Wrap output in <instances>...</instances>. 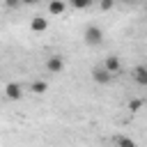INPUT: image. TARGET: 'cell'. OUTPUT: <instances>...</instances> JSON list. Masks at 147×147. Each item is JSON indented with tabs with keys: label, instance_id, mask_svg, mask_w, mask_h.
Listing matches in <instances>:
<instances>
[{
	"label": "cell",
	"instance_id": "obj_1",
	"mask_svg": "<svg viewBox=\"0 0 147 147\" xmlns=\"http://www.w3.org/2000/svg\"><path fill=\"white\" fill-rule=\"evenodd\" d=\"M83 41H85L87 46H101V41H103V30H101L99 25H87V28L83 30Z\"/></svg>",
	"mask_w": 147,
	"mask_h": 147
},
{
	"label": "cell",
	"instance_id": "obj_2",
	"mask_svg": "<svg viewBox=\"0 0 147 147\" xmlns=\"http://www.w3.org/2000/svg\"><path fill=\"white\" fill-rule=\"evenodd\" d=\"M92 80H94L96 85H108V83L113 80V74H110L106 67H96V69H92Z\"/></svg>",
	"mask_w": 147,
	"mask_h": 147
},
{
	"label": "cell",
	"instance_id": "obj_3",
	"mask_svg": "<svg viewBox=\"0 0 147 147\" xmlns=\"http://www.w3.org/2000/svg\"><path fill=\"white\" fill-rule=\"evenodd\" d=\"M64 69V60L60 57V55H51L48 60H46V71L48 74H60Z\"/></svg>",
	"mask_w": 147,
	"mask_h": 147
},
{
	"label": "cell",
	"instance_id": "obj_4",
	"mask_svg": "<svg viewBox=\"0 0 147 147\" xmlns=\"http://www.w3.org/2000/svg\"><path fill=\"white\" fill-rule=\"evenodd\" d=\"M5 94H7V99H11V101H18L21 96H23V87L18 85V83H7L5 85Z\"/></svg>",
	"mask_w": 147,
	"mask_h": 147
},
{
	"label": "cell",
	"instance_id": "obj_5",
	"mask_svg": "<svg viewBox=\"0 0 147 147\" xmlns=\"http://www.w3.org/2000/svg\"><path fill=\"white\" fill-rule=\"evenodd\" d=\"M103 67H106L110 74H117V71L122 69V60H119L117 55H108V57H106V62H103Z\"/></svg>",
	"mask_w": 147,
	"mask_h": 147
},
{
	"label": "cell",
	"instance_id": "obj_6",
	"mask_svg": "<svg viewBox=\"0 0 147 147\" xmlns=\"http://www.w3.org/2000/svg\"><path fill=\"white\" fill-rule=\"evenodd\" d=\"M133 80L138 83V85H142V87H147V67H136L133 69Z\"/></svg>",
	"mask_w": 147,
	"mask_h": 147
},
{
	"label": "cell",
	"instance_id": "obj_7",
	"mask_svg": "<svg viewBox=\"0 0 147 147\" xmlns=\"http://www.w3.org/2000/svg\"><path fill=\"white\" fill-rule=\"evenodd\" d=\"M46 28H48V21L41 18V16H34V18L30 21V30H32V32H44Z\"/></svg>",
	"mask_w": 147,
	"mask_h": 147
},
{
	"label": "cell",
	"instance_id": "obj_8",
	"mask_svg": "<svg viewBox=\"0 0 147 147\" xmlns=\"http://www.w3.org/2000/svg\"><path fill=\"white\" fill-rule=\"evenodd\" d=\"M64 9H67L64 0H53V2H48V11H51L53 16H60V14H64Z\"/></svg>",
	"mask_w": 147,
	"mask_h": 147
},
{
	"label": "cell",
	"instance_id": "obj_9",
	"mask_svg": "<svg viewBox=\"0 0 147 147\" xmlns=\"http://www.w3.org/2000/svg\"><path fill=\"white\" fill-rule=\"evenodd\" d=\"M113 142H115V145H119V147H133V145H136V140H133V138H129V136H115V138H113Z\"/></svg>",
	"mask_w": 147,
	"mask_h": 147
},
{
	"label": "cell",
	"instance_id": "obj_10",
	"mask_svg": "<svg viewBox=\"0 0 147 147\" xmlns=\"http://www.w3.org/2000/svg\"><path fill=\"white\" fill-rule=\"evenodd\" d=\"M46 90H48V83H46V80H34V83H32V92H34V94H44Z\"/></svg>",
	"mask_w": 147,
	"mask_h": 147
},
{
	"label": "cell",
	"instance_id": "obj_11",
	"mask_svg": "<svg viewBox=\"0 0 147 147\" xmlns=\"http://www.w3.org/2000/svg\"><path fill=\"white\" fill-rule=\"evenodd\" d=\"M69 5H71L74 9H87V7L92 5V0H69Z\"/></svg>",
	"mask_w": 147,
	"mask_h": 147
},
{
	"label": "cell",
	"instance_id": "obj_12",
	"mask_svg": "<svg viewBox=\"0 0 147 147\" xmlns=\"http://www.w3.org/2000/svg\"><path fill=\"white\" fill-rule=\"evenodd\" d=\"M142 103H145L142 99H131V101H129V110H131V113H138V110L142 108Z\"/></svg>",
	"mask_w": 147,
	"mask_h": 147
},
{
	"label": "cell",
	"instance_id": "obj_13",
	"mask_svg": "<svg viewBox=\"0 0 147 147\" xmlns=\"http://www.w3.org/2000/svg\"><path fill=\"white\" fill-rule=\"evenodd\" d=\"M99 7H101V11H110L115 7V0H99Z\"/></svg>",
	"mask_w": 147,
	"mask_h": 147
},
{
	"label": "cell",
	"instance_id": "obj_14",
	"mask_svg": "<svg viewBox=\"0 0 147 147\" xmlns=\"http://www.w3.org/2000/svg\"><path fill=\"white\" fill-rule=\"evenodd\" d=\"M5 5L9 9H16V7H21V0H5Z\"/></svg>",
	"mask_w": 147,
	"mask_h": 147
},
{
	"label": "cell",
	"instance_id": "obj_15",
	"mask_svg": "<svg viewBox=\"0 0 147 147\" xmlns=\"http://www.w3.org/2000/svg\"><path fill=\"white\" fill-rule=\"evenodd\" d=\"M21 5H28V7H34V5H39V0H21Z\"/></svg>",
	"mask_w": 147,
	"mask_h": 147
},
{
	"label": "cell",
	"instance_id": "obj_16",
	"mask_svg": "<svg viewBox=\"0 0 147 147\" xmlns=\"http://www.w3.org/2000/svg\"><path fill=\"white\" fill-rule=\"evenodd\" d=\"M122 2H133V0H122Z\"/></svg>",
	"mask_w": 147,
	"mask_h": 147
},
{
	"label": "cell",
	"instance_id": "obj_17",
	"mask_svg": "<svg viewBox=\"0 0 147 147\" xmlns=\"http://www.w3.org/2000/svg\"><path fill=\"white\" fill-rule=\"evenodd\" d=\"M145 9H147V0H145Z\"/></svg>",
	"mask_w": 147,
	"mask_h": 147
}]
</instances>
